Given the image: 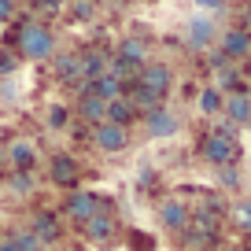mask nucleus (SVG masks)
<instances>
[{
    "label": "nucleus",
    "mask_w": 251,
    "mask_h": 251,
    "mask_svg": "<svg viewBox=\"0 0 251 251\" xmlns=\"http://www.w3.org/2000/svg\"><path fill=\"white\" fill-rule=\"evenodd\" d=\"M81 229H85V240H93V244H107L111 236H115V229H118L115 211H111V200H107V203L100 200V211H96Z\"/></svg>",
    "instance_id": "nucleus-4"
},
{
    "label": "nucleus",
    "mask_w": 251,
    "mask_h": 251,
    "mask_svg": "<svg viewBox=\"0 0 251 251\" xmlns=\"http://www.w3.org/2000/svg\"><path fill=\"white\" fill-rule=\"evenodd\" d=\"M115 59H122V63H129V67H137V71H141L144 63H148V45H144L141 37H126L122 45H118Z\"/></svg>",
    "instance_id": "nucleus-13"
},
{
    "label": "nucleus",
    "mask_w": 251,
    "mask_h": 251,
    "mask_svg": "<svg viewBox=\"0 0 251 251\" xmlns=\"http://www.w3.org/2000/svg\"><path fill=\"white\" fill-rule=\"evenodd\" d=\"M214 41V26H211V19H192V23H188V45L192 48H207Z\"/></svg>",
    "instance_id": "nucleus-18"
},
{
    "label": "nucleus",
    "mask_w": 251,
    "mask_h": 251,
    "mask_svg": "<svg viewBox=\"0 0 251 251\" xmlns=\"http://www.w3.org/2000/svg\"><path fill=\"white\" fill-rule=\"evenodd\" d=\"M4 151H8L11 170H33V163H37V148H33L30 141H11Z\"/></svg>",
    "instance_id": "nucleus-12"
},
{
    "label": "nucleus",
    "mask_w": 251,
    "mask_h": 251,
    "mask_svg": "<svg viewBox=\"0 0 251 251\" xmlns=\"http://www.w3.org/2000/svg\"><path fill=\"white\" fill-rule=\"evenodd\" d=\"M214 78H218V89H229V93H236V89H240V74H236V67H233L229 59H218Z\"/></svg>",
    "instance_id": "nucleus-20"
},
{
    "label": "nucleus",
    "mask_w": 251,
    "mask_h": 251,
    "mask_svg": "<svg viewBox=\"0 0 251 251\" xmlns=\"http://www.w3.org/2000/svg\"><path fill=\"white\" fill-rule=\"evenodd\" d=\"M15 15V0H0V23H8Z\"/></svg>",
    "instance_id": "nucleus-30"
},
{
    "label": "nucleus",
    "mask_w": 251,
    "mask_h": 251,
    "mask_svg": "<svg viewBox=\"0 0 251 251\" xmlns=\"http://www.w3.org/2000/svg\"><path fill=\"white\" fill-rule=\"evenodd\" d=\"M30 233H33V236H37V240L48 248V244H55V240L63 236V226H59V218H55L52 211H37V214H33Z\"/></svg>",
    "instance_id": "nucleus-11"
},
{
    "label": "nucleus",
    "mask_w": 251,
    "mask_h": 251,
    "mask_svg": "<svg viewBox=\"0 0 251 251\" xmlns=\"http://www.w3.org/2000/svg\"><path fill=\"white\" fill-rule=\"evenodd\" d=\"M218 181H222V188H240V170H236V163L218 166Z\"/></svg>",
    "instance_id": "nucleus-25"
},
{
    "label": "nucleus",
    "mask_w": 251,
    "mask_h": 251,
    "mask_svg": "<svg viewBox=\"0 0 251 251\" xmlns=\"http://www.w3.org/2000/svg\"><path fill=\"white\" fill-rule=\"evenodd\" d=\"M96 211H100V196L89 192V188H71L67 200H63V214H67L74 226H85Z\"/></svg>",
    "instance_id": "nucleus-2"
},
{
    "label": "nucleus",
    "mask_w": 251,
    "mask_h": 251,
    "mask_svg": "<svg viewBox=\"0 0 251 251\" xmlns=\"http://www.w3.org/2000/svg\"><path fill=\"white\" fill-rule=\"evenodd\" d=\"M137 118V107L126 96H115V100H107V111H103V122H115V126H129Z\"/></svg>",
    "instance_id": "nucleus-16"
},
{
    "label": "nucleus",
    "mask_w": 251,
    "mask_h": 251,
    "mask_svg": "<svg viewBox=\"0 0 251 251\" xmlns=\"http://www.w3.org/2000/svg\"><path fill=\"white\" fill-rule=\"evenodd\" d=\"M144 129H148V137H174L177 133V115L159 103V107L144 111Z\"/></svg>",
    "instance_id": "nucleus-9"
},
{
    "label": "nucleus",
    "mask_w": 251,
    "mask_h": 251,
    "mask_svg": "<svg viewBox=\"0 0 251 251\" xmlns=\"http://www.w3.org/2000/svg\"><path fill=\"white\" fill-rule=\"evenodd\" d=\"M222 251H244V248H236V244H229V248H222Z\"/></svg>",
    "instance_id": "nucleus-35"
},
{
    "label": "nucleus",
    "mask_w": 251,
    "mask_h": 251,
    "mask_svg": "<svg viewBox=\"0 0 251 251\" xmlns=\"http://www.w3.org/2000/svg\"><path fill=\"white\" fill-rule=\"evenodd\" d=\"M103 111H107V103H103V100H96V96H89V93L78 96V118L100 126V122H103Z\"/></svg>",
    "instance_id": "nucleus-19"
},
{
    "label": "nucleus",
    "mask_w": 251,
    "mask_h": 251,
    "mask_svg": "<svg viewBox=\"0 0 251 251\" xmlns=\"http://www.w3.org/2000/svg\"><path fill=\"white\" fill-rule=\"evenodd\" d=\"M251 52V33L248 30H229L222 37V55L226 59H236V55H248Z\"/></svg>",
    "instance_id": "nucleus-17"
},
{
    "label": "nucleus",
    "mask_w": 251,
    "mask_h": 251,
    "mask_svg": "<svg viewBox=\"0 0 251 251\" xmlns=\"http://www.w3.org/2000/svg\"><path fill=\"white\" fill-rule=\"evenodd\" d=\"M159 222H163V229H170V233H181V229L188 226V207L181 203V200H163L159 203Z\"/></svg>",
    "instance_id": "nucleus-10"
},
{
    "label": "nucleus",
    "mask_w": 251,
    "mask_h": 251,
    "mask_svg": "<svg viewBox=\"0 0 251 251\" xmlns=\"http://www.w3.org/2000/svg\"><path fill=\"white\" fill-rule=\"evenodd\" d=\"M8 188L15 192V196H30L33 188H37V181H33V170H11Z\"/></svg>",
    "instance_id": "nucleus-21"
},
{
    "label": "nucleus",
    "mask_w": 251,
    "mask_h": 251,
    "mask_svg": "<svg viewBox=\"0 0 251 251\" xmlns=\"http://www.w3.org/2000/svg\"><path fill=\"white\" fill-rule=\"evenodd\" d=\"M41 8H63V0H41Z\"/></svg>",
    "instance_id": "nucleus-33"
},
{
    "label": "nucleus",
    "mask_w": 251,
    "mask_h": 251,
    "mask_svg": "<svg viewBox=\"0 0 251 251\" xmlns=\"http://www.w3.org/2000/svg\"><path fill=\"white\" fill-rule=\"evenodd\" d=\"M222 115H226V122H233L236 129H240V126H251V96L240 93V89L222 96Z\"/></svg>",
    "instance_id": "nucleus-8"
},
{
    "label": "nucleus",
    "mask_w": 251,
    "mask_h": 251,
    "mask_svg": "<svg viewBox=\"0 0 251 251\" xmlns=\"http://www.w3.org/2000/svg\"><path fill=\"white\" fill-rule=\"evenodd\" d=\"M0 251H19V248H15V240H11V236H0Z\"/></svg>",
    "instance_id": "nucleus-32"
},
{
    "label": "nucleus",
    "mask_w": 251,
    "mask_h": 251,
    "mask_svg": "<svg viewBox=\"0 0 251 251\" xmlns=\"http://www.w3.org/2000/svg\"><path fill=\"white\" fill-rule=\"evenodd\" d=\"M200 151H203V159L211 166H229L236 163V155H240V144H236V137H222V133H207L203 144H200Z\"/></svg>",
    "instance_id": "nucleus-3"
},
{
    "label": "nucleus",
    "mask_w": 251,
    "mask_h": 251,
    "mask_svg": "<svg viewBox=\"0 0 251 251\" xmlns=\"http://www.w3.org/2000/svg\"><path fill=\"white\" fill-rule=\"evenodd\" d=\"M229 218H233V226L240 229V233H251V200H240V203H233Z\"/></svg>",
    "instance_id": "nucleus-22"
},
{
    "label": "nucleus",
    "mask_w": 251,
    "mask_h": 251,
    "mask_svg": "<svg viewBox=\"0 0 251 251\" xmlns=\"http://www.w3.org/2000/svg\"><path fill=\"white\" fill-rule=\"evenodd\" d=\"M129 248H133V251H151V240L141 236V233H133V236H129Z\"/></svg>",
    "instance_id": "nucleus-29"
},
{
    "label": "nucleus",
    "mask_w": 251,
    "mask_h": 251,
    "mask_svg": "<svg viewBox=\"0 0 251 251\" xmlns=\"http://www.w3.org/2000/svg\"><path fill=\"white\" fill-rule=\"evenodd\" d=\"M55 78L63 81V85H81V55H59V59H55Z\"/></svg>",
    "instance_id": "nucleus-14"
},
{
    "label": "nucleus",
    "mask_w": 251,
    "mask_h": 251,
    "mask_svg": "<svg viewBox=\"0 0 251 251\" xmlns=\"http://www.w3.org/2000/svg\"><path fill=\"white\" fill-rule=\"evenodd\" d=\"M222 89H203V93H200V111H203V115H218L222 111Z\"/></svg>",
    "instance_id": "nucleus-23"
},
{
    "label": "nucleus",
    "mask_w": 251,
    "mask_h": 251,
    "mask_svg": "<svg viewBox=\"0 0 251 251\" xmlns=\"http://www.w3.org/2000/svg\"><path fill=\"white\" fill-rule=\"evenodd\" d=\"M52 52H55V37L48 26L26 23L19 30V55H26V59H48Z\"/></svg>",
    "instance_id": "nucleus-1"
},
{
    "label": "nucleus",
    "mask_w": 251,
    "mask_h": 251,
    "mask_svg": "<svg viewBox=\"0 0 251 251\" xmlns=\"http://www.w3.org/2000/svg\"><path fill=\"white\" fill-rule=\"evenodd\" d=\"M71 19L74 23H89L93 19V0H71Z\"/></svg>",
    "instance_id": "nucleus-26"
},
{
    "label": "nucleus",
    "mask_w": 251,
    "mask_h": 251,
    "mask_svg": "<svg viewBox=\"0 0 251 251\" xmlns=\"http://www.w3.org/2000/svg\"><path fill=\"white\" fill-rule=\"evenodd\" d=\"M19 71V52H0V74Z\"/></svg>",
    "instance_id": "nucleus-28"
},
{
    "label": "nucleus",
    "mask_w": 251,
    "mask_h": 251,
    "mask_svg": "<svg viewBox=\"0 0 251 251\" xmlns=\"http://www.w3.org/2000/svg\"><path fill=\"white\" fill-rule=\"evenodd\" d=\"M200 8H207V11H214V8H222V4H226V0H196Z\"/></svg>",
    "instance_id": "nucleus-31"
},
{
    "label": "nucleus",
    "mask_w": 251,
    "mask_h": 251,
    "mask_svg": "<svg viewBox=\"0 0 251 251\" xmlns=\"http://www.w3.org/2000/svg\"><path fill=\"white\" fill-rule=\"evenodd\" d=\"M48 177H52L59 188H78V177H81L78 159L74 155H52L48 159Z\"/></svg>",
    "instance_id": "nucleus-7"
},
{
    "label": "nucleus",
    "mask_w": 251,
    "mask_h": 251,
    "mask_svg": "<svg viewBox=\"0 0 251 251\" xmlns=\"http://www.w3.org/2000/svg\"><path fill=\"white\" fill-rule=\"evenodd\" d=\"M0 166H8V151H4V144H0Z\"/></svg>",
    "instance_id": "nucleus-34"
},
{
    "label": "nucleus",
    "mask_w": 251,
    "mask_h": 251,
    "mask_svg": "<svg viewBox=\"0 0 251 251\" xmlns=\"http://www.w3.org/2000/svg\"><path fill=\"white\" fill-rule=\"evenodd\" d=\"M133 81H141V85L151 89L155 96H166V93H170V85H174V74H170V67H166V63H144L141 71H137Z\"/></svg>",
    "instance_id": "nucleus-6"
},
{
    "label": "nucleus",
    "mask_w": 251,
    "mask_h": 251,
    "mask_svg": "<svg viewBox=\"0 0 251 251\" xmlns=\"http://www.w3.org/2000/svg\"><path fill=\"white\" fill-rule=\"evenodd\" d=\"M107 63H111V55L100 52V48H89V52H81V78L93 81V78H100V74H107Z\"/></svg>",
    "instance_id": "nucleus-15"
},
{
    "label": "nucleus",
    "mask_w": 251,
    "mask_h": 251,
    "mask_svg": "<svg viewBox=\"0 0 251 251\" xmlns=\"http://www.w3.org/2000/svg\"><path fill=\"white\" fill-rule=\"evenodd\" d=\"M67 118H71V111L63 107V103H52V107H48V126H52V129H63Z\"/></svg>",
    "instance_id": "nucleus-27"
},
{
    "label": "nucleus",
    "mask_w": 251,
    "mask_h": 251,
    "mask_svg": "<svg viewBox=\"0 0 251 251\" xmlns=\"http://www.w3.org/2000/svg\"><path fill=\"white\" fill-rule=\"evenodd\" d=\"M93 144L100 151H107V155H118V151H126V144H129V129H126V126H115V122H100L93 129Z\"/></svg>",
    "instance_id": "nucleus-5"
},
{
    "label": "nucleus",
    "mask_w": 251,
    "mask_h": 251,
    "mask_svg": "<svg viewBox=\"0 0 251 251\" xmlns=\"http://www.w3.org/2000/svg\"><path fill=\"white\" fill-rule=\"evenodd\" d=\"M11 240H15L19 251H45V244H41L37 236L30 233V229H19V233H11Z\"/></svg>",
    "instance_id": "nucleus-24"
}]
</instances>
